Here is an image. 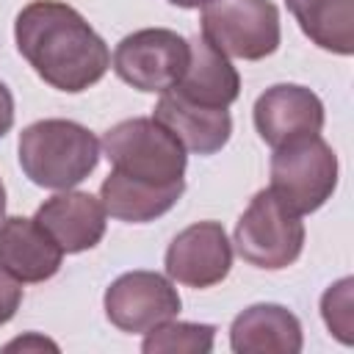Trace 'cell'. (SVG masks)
I'll return each mask as SVG.
<instances>
[{"instance_id":"6da1fadb","label":"cell","mask_w":354,"mask_h":354,"mask_svg":"<svg viewBox=\"0 0 354 354\" xmlns=\"http://www.w3.org/2000/svg\"><path fill=\"white\" fill-rule=\"evenodd\" d=\"M22 58L53 88L80 94L100 83L111 66V50L86 17L61 0H33L14 19Z\"/></svg>"},{"instance_id":"7a4b0ae2","label":"cell","mask_w":354,"mask_h":354,"mask_svg":"<svg viewBox=\"0 0 354 354\" xmlns=\"http://www.w3.org/2000/svg\"><path fill=\"white\" fill-rule=\"evenodd\" d=\"M19 166L41 188L66 191L83 183L100 163L97 136L72 119H41L19 133Z\"/></svg>"},{"instance_id":"3957f363","label":"cell","mask_w":354,"mask_h":354,"mask_svg":"<svg viewBox=\"0 0 354 354\" xmlns=\"http://www.w3.org/2000/svg\"><path fill=\"white\" fill-rule=\"evenodd\" d=\"M100 149L111 160L113 171L158 185L183 180L188 163L183 144L160 122L147 116H133L108 127Z\"/></svg>"},{"instance_id":"277c9868","label":"cell","mask_w":354,"mask_h":354,"mask_svg":"<svg viewBox=\"0 0 354 354\" xmlns=\"http://www.w3.org/2000/svg\"><path fill=\"white\" fill-rule=\"evenodd\" d=\"M232 243L249 266L279 271L299 260L304 249V224L301 216L288 207L271 188H263L241 213Z\"/></svg>"},{"instance_id":"5b68a950","label":"cell","mask_w":354,"mask_h":354,"mask_svg":"<svg viewBox=\"0 0 354 354\" xmlns=\"http://www.w3.org/2000/svg\"><path fill=\"white\" fill-rule=\"evenodd\" d=\"M202 39L227 58L260 61L279 47V8L271 0H207Z\"/></svg>"},{"instance_id":"8992f818","label":"cell","mask_w":354,"mask_h":354,"mask_svg":"<svg viewBox=\"0 0 354 354\" xmlns=\"http://www.w3.org/2000/svg\"><path fill=\"white\" fill-rule=\"evenodd\" d=\"M337 185V155L315 133L293 138L271 155V191L299 216L318 210Z\"/></svg>"},{"instance_id":"52a82bcc","label":"cell","mask_w":354,"mask_h":354,"mask_svg":"<svg viewBox=\"0 0 354 354\" xmlns=\"http://www.w3.org/2000/svg\"><path fill=\"white\" fill-rule=\"evenodd\" d=\"M188 39L169 28H144L124 36L113 50V72L133 88L163 94L174 88L188 66Z\"/></svg>"},{"instance_id":"ba28073f","label":"cell","mask_w":354,"mask_h":354,"mask_svg":"<svg viewBox=\"0 0 354 354\" xmlns=\"http://www.w3.org/2000/svg\"><path fill=\"white\" fill-rule=\"evenodd\" d=\"M108 321L130 335H147L149 329L177 318L183 301L169 277L158 271H127L116 277L105 290Z\"/></svg>"},{"instance_id":"9c48e42d","label":"cell","mask_w":354,"mask_h":354,"mask_svg":"<svg viewBox=\"0 0 354 354\" xmlns=\"http://www.w3.org/2000/svg\"><path fill=\"white\" fill-rule=\"evenodd\" d=\"M232 268V243L218 221L180 230L166 249V277L185 288H213Z\"/></svg>"},{"instance_id":"30bf717a","label":"cell","mask_w":354,"mask_h":354,"mask_svg":"<svg viewBox=\"0 0 354 354\" xmlns=\"http://www.w3.org/2000/svg\"><path fill=\"white\" fill-rule=\"evenodd\" d=\"M254 127L268 147H282L301 136H315L324 127V102L315 91L299 83H277L254 102Z\"/></svg>"},{"instance_id":"8fae6325","label":"cell","mask_w":354,"mask_h":354,"mask_svg":"<svg viewBox=\"0 0 354 354\" xmlns=\"http://www.w3.org/2000/svg\"><path fill=\"white\" fill-rule=\"evenodd\" d=\"M105 207L97 196L86 191H58L44 199L36 210V221L50 232V238L66 252L77 254L94 249L105 235Z\"/></svg>"},{"instance_id":"7c38bea8","label":"cell","mask_w":354,"mask_h":354,"mask_svg":"<svg viewBox=\"0 0 354 354\" xmlns=\"http://www.w3.org/2000/svg\"><path fill=\"white\" fill-rule=\"evenodd\" d=\"M152 119L160 122L183 144L185 152H196V155L218 152L232 136V119L227 108L191 102L174 88L163 91V97L152 111Z\"/></svg>"},{"instance_id":"4fadbf2b","label":"cell","mask_w":354,"mask_h":354,"mask_svg":"<svg viewBox=\"0 0 354 354\" xmlns=\"http://www.w3.org/2000/svg\"><path fill=\"white\" fill-rule=\"evenodd\" d=\"M64 249L50 232L25 216H8L0 221V266L19 282H44L58 274Z\"/></svg>"},{"instance_id":"5bb4252c","label":"cell","mask_w":354,"mask_h":354,"mask_svg":"<svg viewBox=\"0 0 354 354\" xmlns=\"http://www.w3.org/2000/svg\"><path fill=\"white\" fill-rule=\"evenodd\" d=\"M230 346L235 354H299L301 324L282 304H252L232 318Z\"/></svg>"},{"instance_id":"9a60e30c","label":"cell","mask_w":354,"mask_h":354,"mask_svg":"<svg viewBox=\"0 0 354 354\" xmlns=\"http://www.w3.org/2000/svg\"><path fill=\"white\" fill-rule=\"evenodd\" d=\"M185 191V183H147L127 177L122 171H111L100 185V202L108 216L127 221V224H147L169 213Z\"/></svg>"},{"instance_id":"2e32d148","label":"cell","mask_w":354,"mask_h":354,"mask_svg":"<svg viewBox=\"0 0 354 354\" xmlns=\"http://www.w3.org/2000/svg\"><path fill=\"white\" fill-rule=\"evenodd\" d=\"M191 55L188 66L174 86L177 94H183L191 102L210 105V108H227L241 94V75L230 64L224 53H218L213 44H207L202 36L188 41Z\"/></svg>"},{"instance_id":"e0dca14e","label":"cell","mask_w":354,"mask_h":354,"mask_svg":"<svg viewBox=\"0 0 354 354\" xmlns=\"http://www.w3.org/2000/svg\"><path fill=\"white\" fill-rule=\"evenodd\" d=\"M301 33L335 55L354 53V0H285Z\"/></svg>"},{"instance_id":"ac0fdd59","label":"cell","mask_w":354,"mask_h":354,"mask_svg":"<svg viewBox=\"0 0 354 354\" xmlns=\"http://www.w3.org/2000/svg\"><path fill=\"white\" fill-rule=\"evenodd\" d=\"M216 326L210 324H188V321H166L147 332L141 351L144 354H207L213 348Z\"/></svg>"},{"instance_id":"d6986e66","label":"cell","mask_w":354,"mask_h":354,"mask_svg":"<svg viewBox=\"0 0 354 354\" xmlns=\"http://www.w3.org/2000/svg\"><path fill=\"white\" fill-rule=\"evenodd\" d=\"M354 279L343 277L335 285H329L321 296V318L326 324V329L343 343L351 346L354 343Z\"/></svg>"},{"instance_id":"ffe728a7","label":"cell","mask_w":354,"mask_h":354,"mask_svg":"<svg viewBox=\"0 0 354 354\" xmlns=\"http://www.w3.org/2000/svg\"><path fill=\"white\" fill-rule=\"evenodd\" d=\"M22 304V282L0 266V326L14 318Z\"/></svg>"},{"instance_id":"44dd1931","label":"cell","mask_w":354,"mask_h":354,"mask_svg":"<svg viewBox=\"0 0 354 354\" xmlns=\"http://www.w3.org/2000/svg\"><path fill=\"white\" fill-rule=\"evenodd\" d=\"M58 351V346L53 343V340H47V337H41V335H36V332H28L25 337H17V340H11V343H6V351Z\"/></svg>"},{"instance_id":"7402d4cb","label":"cell","mask_w":354,"mask_h":354,"mask_svg":"<svg viewBox=\"0 0 354 354\" xmlns=\"http://www.w3.org/2000/svg\"><path fill=\"white\" fill-rule=\"evenodd\" d=\"M11 124H14V97L8 86L0 80V138L11 130Z\"/></svg>"},{"instance_id":"603a6c76","label":"cell","mask_w":354,"mask_h":354,"mask_svg":"<svg viewBox=\"0 0 354 354\" xmlns=\"http://www.w3.org/2000/svg\"><path fill=\"white\" fill-rule=\"evenodd\" d=\"M171 6H180V8H199V6H205L207 0H169Z\"/></svg>"},{"instance_id":"cb8c5ba5","label":"cell","mask_w":354,"mask_h":354,"mask_svg":"<svg viewBox=\"0 0 354 354\" xmlns=\"http://www.w3.org/2000/svg\"><path fill=\"white\" fill-rule=\"evenodd\" d=\"M6 218V185H3V180H0V221Z\"/></svg>"}]
</instances>
